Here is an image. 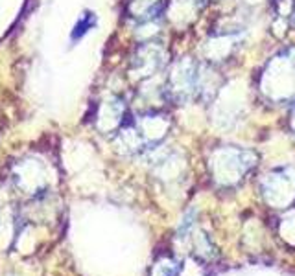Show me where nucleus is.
<instances>
[{
    "mask_svg": "<svg viewBox=\"0 0 295 276\" xmlns=\"http://www.w3.org/2000/svg\"><path fill=\"white\" fill-rule=\"evenodd\" d=\"M92 23H94V17H92L91 13H85V15L80 19V23L76 24L74 34H72V39H76V37H81L83 34H87V32H89V28H92Z\"/></svg>",
    "mask_w": 295,
    "mask_h": 276,
    "instance_id": "nucleus-1",
    "label": "nucleus"
}]
</instances>
